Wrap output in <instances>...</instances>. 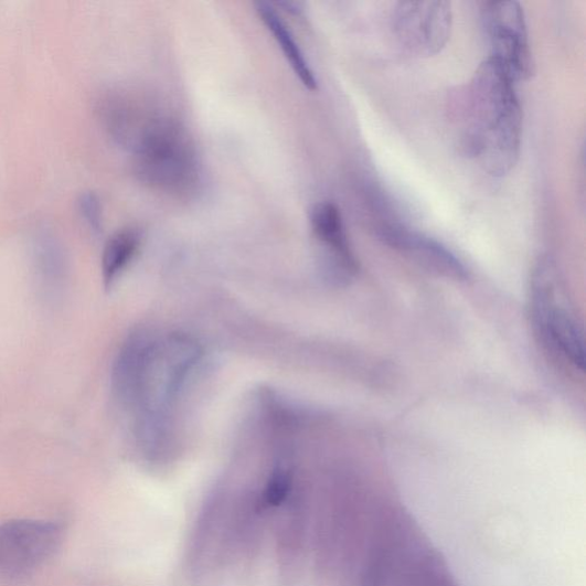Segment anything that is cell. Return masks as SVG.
Returning a JSON list of instances; mask_svg holds the SVG:
<instances>
[{
	"mask_svg": "<svg viewBox=\"0 0 586 586\" xmlns=\"http://www.w3.org/2000/svg\"><path fill=\"white\" fill-rule=\"evenodd\" d=\"M460 142L489 174L502 177L520 156L522 114L514 82L488 57L458 99Z\"/></svg>",
	"mask_w": 586,
	"mask_h": 586,
	"instance_id": "1",
	"label": "cell"
},
{
	"mask_svg": "<svg viewBox=\"0 0 586 586\" xmlns=\"http://www.w3.org/2000/svg\"><path fill=\"white\" fill-rule=\"evenodd\" d=\"M118 143L131 150L135 172L147 187L177 198L199 190V153L190 132L175 117L138 103Z\"/></svg>",
	"mask_w": 586,
	"mask_h": 586,
	"instance_id": "2",
	"label": "cell"
},
{
	"mask_svg": "<svg viewBox=\"0 0 586 586\" xmlns=\"http://www.w3.org/2000/svg\"><path fill=\"white\" fill-rule=\"evenodd\" d=\"M561 285L555 264L548 258H542L533 273L532 313L546 344L583 373L585 370L583 333Z\"/></svg>",
	"mask_w": 586,
	"mask_h": 586,
	"instance_id": "3",
	"label": "cell"
},
{
	"mask_svg": "<svg viewBox=\"0 0 586 586\" xmlns=\"http://www.w3.org/2000/svg\"><path fill=\"white\" fill-rule=\"evenodd\" d=\"M481 20L488 38L492 60L515 83L530 79L535 71L526 18L514 0L487 2Z\"/></svg>",
	"mask_w": 586,
	"mask_h": 586,
	"instance_id": "4",
	"label": "cell"
},
{
	"mask_svg": "<svg viewBox=\"0 0 586 586\" xmlns=\"http://www.w3.org/2000/svg\"><path fill=\"white\" fill-rule=\"evenodd\" d=\"M54 521L18 519L0 523V575L19 577L43 566L63 542Z\"/></svg>",
	"mask_w": 586,
	"mask_h": 586,
	"instance_id": "5",
	"label": "cell"
},
{
	"mask_svg": "<svg viewBox=\"0 0 586 586\" xmlns=\"http://www.w3.org/2000/svg\"><path fill=\"white\" fill-rule=\"evenodd\" d=\"M396 40L411 54L434 56L447 45L452 29V10L448 2H403L393 14Z\"/></svg>",
	"mask_w": 586,
	"mask_h": 586,
	"instance_id": "6",
	"label": "cell"
},
{
	"mask_svg": "<svg viewBox=\"0 0 586 586\" xmlns=\"http://www.w3.org/2000/svg\"><path fill=\"white\" fill-rule=\"evenodd\" d=\"M379 235L392 248L430 270L454 277V279H465L467 276L465 265L446 246L435 239L393 224L382 225Z\"/></svg>",
	"mask_w": 586,
	"mask_h": 586,
	"instance_id": "7",
	"label": "cell"
},
{
	"mask_svg": "<svg viewBox=\"0 0 586 586\" xmlns=\"http://www.w3.org/2000/svg\"><path fill=\"white\" fill-rule=\"evenodd\" d=\"M310 220L317 238L329 255L334 279L349 280L356 270V262L345 232L341 210L332 202H320L313 206Z\"/></svg>",
	"mask_w": 586,
	"mask_h": 586,
	"instance_id": "8",
	"label": "cell"
},
{
	"mask_svg": "<svg viewBox=\"0 0 586 586\" xmlns=\"http://www.w3.org/2000/svg\"><path fill=\"white\" fill-rule=\"evenodd\" d=\"M256 11L263 23L274 36V40L280 45L288 63L302 85L311 90L318 89V79L310 64H308V61L297 44L290 29L284 22L279 13L276 12L273 6L266 2L257 3Z\"/></svg>",
	"mask_w": 586,
	"mask_h": 586,
	"instance_id": "9",
	"label": "cell"
},
{
	"mask_svg": "<svg viewBox=\"0 0 586 586\" xmlns=\"http://www.w3.org/2000/svg\"><path fill=\"white\" fill-rule=\"evenodd\" d=\"M141 241V232L134 227L122 228L107 241L102 263L106 288H110L116 283L120 274L136 257Z\"/></svg>",
	"mask_w": 586,
	"mask_h": 586,
	"instance_id": "10",
	"label": "cell"
},
{
	"mask_svg": "<svg viewBox=\"0 0 586 586\" xmlns=\"http://www.w3.org/2000/svg\"><path fill=\"white\" fill-rule=\"evenodd\" d=\"M38 271L49 290L56 292L63 287L67 274V260L63 246L51 234L38 236L34 245Z\"/></svg>",
	"mask_w": 586,
	"mask_h": 586,
	"instance_id": "11",
	"label": "cell"
},
{
	"mask_svg": "<svg viewBox=\"0 0 586 586\" xmlns=\"http://www.w3.org/2000/svg\"><path fill=\"white\" fill-rule=\"evenodd\" d=\"M78 210L85 224L95 233H100L104 209L100 198L94 192H85L78 200Z\"/></svg>",
	"mask_w": 586,
	"mask_h": 586,
	"instance_id": "12",
	"label": "cell"
},
{
	"mask_svg": "<svg viewBox=\"0 0 586 586\" xmlns=\"http://www.w3.org/2000/svg\"><path fill=\"white\" fill-rule=\"evenodd\" d=\"M291 487V477L284 469L276 470L266 487L265 502L269 505H279L288 497Z\"/></svg>",
	"mask_w": 586,
	"mask_h": 586,
	"instance_id": "13",
	"label": "cell"
}]
</instances>
